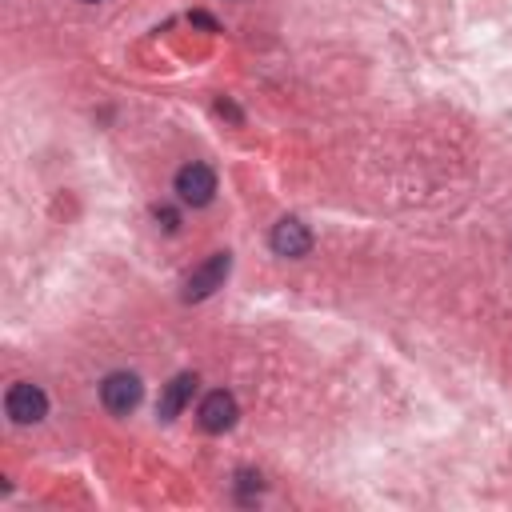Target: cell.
<instances>
[{
	"label": "cell",
	"mask_w": 512,
	"mask_h": 512,
	"mask_svg": "<svg viewBox=\"0 0 512 512\" xmlns=\"http://www.w3.org/2000/svg\"><path fill=\"white\" fill-rule=\"evenodd\" d=\"M228 272H232V256H228V252H212V256L188 276V284H184V300H188V304H192V300H208L216 288H224Z\"/></svg>",
	"instance_id": "1"
},
{
	"label": "cell",
	"mask_w": 512,
	"mask_h": 512,
	"mask_svg": "<svg viewBox=\"0 0 512 512\" xmlns=\"http://www.w3.org/2000/svg\"><path fill=\"white\" fill-rule=\"evenodd\" d=\"M176 196H180L184 204H192V208H204V204L216 196V172H212L208 164H200V160L184 164V168L176 172Z\"/></svg>",
	"instance_id": "2"
},
{
	"label": "cell",
	"mask_w": 512,
	"mask_h": 512,
	"mask_svg": "<svg viewBox=\"0 0 512 512\" xmlns=\"http://www.w3.org/2000/svg\"><path fill=\"white\" fill-rule=\"evenodd\" d=\"M4 412H8L16 424H36V420L48 416V396H44L36 384L20 380V384L8 388V396H4Z\"/></svg>",
	"instance_id": "3"
},
{
	"label": "cell",
	"mask_w": 512,
	"mask_h": 512,
	"mask_svg": "<svg viewBox=\"0 0 512 512\" xmlns=\"http://www.w3.org/2000/svg\"><path fill=\"white\" fill-rule=\"evenodd\" d=\"M140 376L136 372H112V376H104V384H100V400H104V408L108 412H116V416H124V412H132L136 404H140Z\"/></svg>",
	"instance_id": "4"
},
{
	"label": "cell",
	"mask_w": 512,
	"mask_h": 512,
	"mask_svg": "<svg viewBox=\"0 0 512 512\" xmlns=\"http://www.w3.org/2000/svg\"><path fill=\"white\" fill-rule=\"evenodd\" d=\"M200 428L204 432H228L232 424H236V416H240V408H236V400H232V392H224V388H216V392H208L204 400H200Z\"/></svg>",
	"instance_id": "5"
},
{
	"label": "cell",
	"mask_w": 512,
	"mask_h": 512,
	"mask_svg": "<svg viewBox=\"0 0 512 512\" xmlns=\"http://www.w3.org/2000/svg\"><path fill=\"white\" fill-rule=\"evenodd\" d=\"M272 252L276 256H288V260H296V256H304L308 248H312V232H308V224H300L296 216H284L276 228H272Z\"/></svg>",
	"instance_id": "6"
},
{
	"label": "cell",
	"mask_w": 512,
	"mask_h": 512,
	"mask_svg": "<svg viewBox=\"0 0 512 512\" xmlns=\"http://www.w3.org/2000/svg\"><path fill=\"white\" fill-rule=\"evenodd\" d=\"M192 392H196V372H180V376H172V380L164 384V392H160L156 416H160V420H176V416L184 412V404L192 400Z\"/></svg>",
	"instance_id": "7"
},
{
	"label": "cell",
	"mask_w": 512,
	"mask_h": 512,
	"mask_svg": "<svg viewBox=\"0 0 512 512\" xmlns=\"http://www.w3.org/2000/svg\"><path fill=\"white\" fill-rule=\"evenodd\" d=\"M88 4H96V0H88Z\"/></svg>",
	"instance_id": "8"
}]
</instances>
